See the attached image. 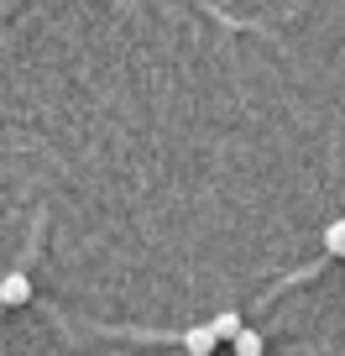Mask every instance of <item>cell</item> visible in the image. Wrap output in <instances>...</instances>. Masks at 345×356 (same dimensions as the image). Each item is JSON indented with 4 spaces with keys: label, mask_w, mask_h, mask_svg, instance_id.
Here are the masks:
<instances>
[{
    "label": "cell",
    "mask_w": 345,
    "mask_h": 356,
    "mask_svg": "<svg viewBox=\"0 0 345 356\" xmlns=\"http://www.w3.org/2000/svg\"><path fill=\"white\" fill-rule=\"evenodd\" d=\"M26 299H32V278H26L22 267H11V273L0 278V304H6V309H22Z\"/></svg>",
    "instance_id": "6da1fadb"
},
{
    "label": "cell",
    "mask_w": 345,
    "mask_h": 356,
    "mask_svg": "<svg viewBox=\"0 0 345 356\" xmlns=\"http://www.w3.org/2000/svg\"><path fill=\"white\" fill-rule=\"evenodd\" d=\"M214 346H220V335H214L210 325H194V330L183 335V351H189V356H210Z\"/></svg>",
    "instance_id": "7a4b0ae2"
},
{
    "label": "cell",
    "mask_w": 345,
    "mask_h": 356,
    "mask_svg": "<svg viewBox=\"0 0 345 356\" xmlns=\"http://www.w3.org/2000/svg\"><path fill=\"white\" fill-rule=\"evenodd\" d=\"M230 346H235V356H262V335H256V330H246V325L230 335Z\"/></svg>",
    "instance_id": "3957f363"
},
{
    "label": "cell",
    "mask_w": 345,
    "mask_h": 356,
    "mask_svg": "<svg viewBox=\"0 0 345 356\" xmlns=\"http://www.w3.org/2000/svg\"><path fill=\"white\" fill-rule=\"evenodd\" d=\"M210 330L220 335V341H230V335L241 330V314H235V309H220V314H214V320H210Z\"/></svg>",
    "instance_id": "277c9868"
},
{
    "label": "cell",
    "mask_w": 345,
    "mask_h": 356,
    "mask_svg": "<svg viewBox=\"0 0 345 356\" xmlns=\"http://www.w3.org/2000/svg\"><path fill=\"white\" fill-rule=\"evenodd\" d=\"M324 252H330V257H345V220H330V225H324Z\"/></svg>",
    "instance_id": "5b68a950"
}]
</instances>
